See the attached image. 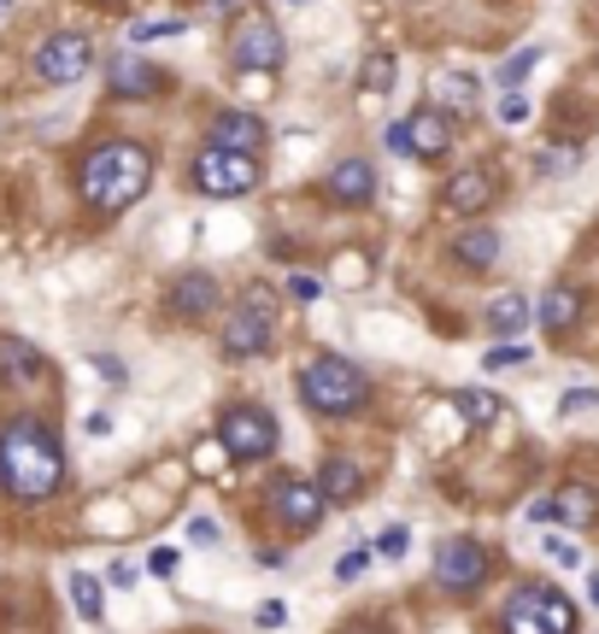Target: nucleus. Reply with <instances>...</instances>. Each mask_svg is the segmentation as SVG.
<instances>
[{
  "label": "nucleus",
  "mask_w": 599,
  "mask_h": 634,
  "mask_svg": "<svg viewBox=\"0 0 599 634\" xmlns=\"http://www.w3.org/2000/svg\"><path fill=\"white\" fill-rule=\"evenodd\" d=\"M546 558H553V564H564V570H570V564H581L576 541H546Z\"/></svg>",
  "instance_id": "c9c22d12"
},
{
  "label": "nucleus",
  "mask_w": 599,
  "mask_h": 634,
  "mask_svg": "<svg viewBox=\"0 0 599 634\" xmlns=\"http://www.w3.org/2000/svg\"><path fill=\"white\" fill-rule=\"evenodd\" d=\"M453 253H458V265L488 270L493 259H500V235H493V230H465V235L453 242Z\"/></svg>",
  "instance_id": "4be33fe9"
},
{
  "label": "nucleus",
  "mask_w": 599,
  "mask_h": 634,
  "mask_svg": "<svg viewBox=\"0 0 599 634\" xmlns=\"http://www.w3.org/2000/svg\"><path fill=\"white\" fill-rule=\"evenodd\" d=\"M95 65V42L82 36V30H59V36H47L36 47V77L54 82V89H65V82H82Z\"/></svg>",
  "instance_id": "1a4fd4ad"
},
{
  "label": "nucleus",
  "mask_w": 599,
  "mask_h": 634,
  "mask_svg": "<svg viewBox=\"0 0 599 634\" xmlns=\"http://www.w3.org/2000/svg\"><path fill=\"white\" fill-rule=\"evenodd\" d=\"M188 541H195V546H218V523L212 518H195V523H188Z\"/></svg>",
  "instance_id": "4c0bfd02"
},
{
  "label": "nucleus",
  "mask_w": 599,
  "mask_h": 634,
  "mask_svg": "<svg viewBox=\"0 0 599 634\" xmlns=\"http://www.w3.org/2000/svg\"><path fill=\"white\" fill-rule=\"evenodd\" d=\"M77 182H82V200L95 205V212H124V205H135L147 194V182H153V153L142 142H100L89 159H82L77 170Z\"/></svg>",
  "instance_id": "f03ea898"
},
{
  "label": "nucleus",
  "mask_w": 599,
  "mask_h": 634,
  "mask_svg": "<svg viewBox=\"0 0 599 634\" xmlns=\"http://www.w3.org/2000/svg\"><path fill=\"white\" fill-rule=\"evenodd\" d=\"M493 118H500L506 130H518L523 118H529V100H523L518 89H500V107H493Z\"/></svg>",
  "instance_id": "c756f323"
},
{
  "label": "nucleus",
  "mask_w": 599,
  "mask_h": 634,
  "mask_svg": "<svg viewBox=\"0 0 599 634\" xmlns=\"http://www.w3.org/2000/svg\"><path fill=\"white\" fill-rule=\"evenodd\" d=\"M500 629L506 634H576V605L553 581H523L500 605Z\"/></svg>",
  "instance_id": "20e7f679"
},
{
  "label": "nucleus",
  "mask_w": 599,
  "mask_h": 634,
  "mask_svg": "<svg viewBox=\"0 0 599 634\" xmlns=\"http://www.w3.org/2000/svg\"><path fill=\"white\" fill-rule=\"evenodd\" d=\"M553 523H564V529H594V523H599V493H594L588 482H564V488L553 493Z\"/></svg>",
  "instance_id": "a211bd4d"
},
{
  "label": "nucleus",
  "mask_w": 599,
  "mask_h": 634,
  "mask_svg": "<svg viewBox=\"0 0 599 634\" xmlns=\"http://www.w3.org/2000/svg\"><path fill=\"white\" fill-rule=\"evenodd\" d=\"M300 400L312 405L318 418H347V411H358L370 400V382H365V370H358L353 358L323 353V358H312V365L300 370Z\"/></svg>",
  "instance_id": "7ed1b4c3"
},
{
  "label": "nucleus",
  "mask_w": 599,
  "mask_h": 634,
  "mask_svg": "<svg viewBox=\"0 0 599 634\" xmlns=\"http://www.w3.org/2000/svg\"><path fill=\"white\" fill-rule=\"evenodd\" d=\"M358 482H365V470H358L353 458H323V465H318V488H323V500H353Z\"/></svg>",
  "instance_id": "412c9836"
},
{
  "label": "nucleus",
  "mask_w": 599,
  "mask_h": 634,
  "mask_svg": "<svg viewBox=\"0 0 599 634\" xmlns=\"http://www.w3.org/2000/svg\"><path fill=\"white\" fill-rule=\"evenodd\" d=\"M388 147L400 153V159H412V130H406V124H388Z\"/></svg>",
  "instance_id": "ea45409f"
},
{
  "label": "nucleus",
  "mask_w": 599,
  "mask_h": 634,
  "mask_svg": "<svg viewBox=\"0 0 599 634\" xmlns=\"http://www.w3.org/2000/svg\"><path fill=\"white\" fill-rule=\"evenodd\" d=\"M0 7H7V0H0Z\"/></svg>",
  "instance_id": "a18cd8bd"
},
{
  "label": "nucleus",
  "mask_w": 599,
  "mask_h": 634,
  "mask_svg": "<svg viewBox=\"0 0 599 634\" xmlns=\"http://www.w3.org/2000/svg\"><path fill=\"white\" fill-rule=\"evenodd\" d=\"M588 599H594V605H599V570L588 576Z\"/></svg>",
  "instance_id": "c03bdc74"
},
{
  "label": "nucleus",
  "mask_w": 599,
  "mask_h": 634,
  "mask_svg": "<svg viewBox=\"0 0 599 634\" xmlns=\"http://www.w3.org/2000/svg\"><path fill=\"white\" fill-rule=\"evenodd\" d=\"M435 100H441V112H447V107L465 112L470 100H476V77H465V71H441V77H435Z\"/></svg>",
  "instance_id": "393cba45"
},
{
  "label": "nucleus",
  "mask_w": 599,
  "mask_h": 634,
  "mask_svg": "<svg viewBox=\"0 0 599 634\" xmlns=\"http://www.w3.org/2000/svg\"><path fill=\"white\" fill-rule=\"evenodd\" d=\"M47 376V358L36 353V341L24 335H0V382L7 388H30Z\"/></svg>",
  "instance_id": "f8f14e48"
},
{
  "label": "nucleus",
  "mask_w": 599,
  "mask_h": 634,
  "mask_svg": "<svg viewBox=\"0 0 599 634\" xmlns=\"http://www.w3.org/2000/svg\"><path fill=\"white\" fill-rule=\"evenodd\" d=\"M488 323L500 335H518L523 323H529V300L523 294H493V305H488Z\"/></svg>",
  "instance_id": "b1692460"
},
{
  "label": "nucleus",
  "mask_w": 599,
  "mask_h": 634,
  "mask_svg": "<svg viewBox=\"0 0 599 634\" xmlns=\"http://www.w3.org/2000/svg\"><path fill=\"white\" fill-rule=\"evenodd\" d=\"M270 511L295 529V535H312V529L323 523V511H330V500H323L318 482H300V476H288V482L270 488Z\"/></svg>",
  "instance_id": "9b49d317"
},
{
  "label": "nucleus",
  "mask_w": 599,
  "mask_h": 634,
  "mask_svg": "<svg viewBox=\"0 0 599 634\" xmlns=\"http://www.w3.org/2000/svg\"><path fill=\"white\" fill-rule=\"evenodd\" d=\"M493 194H500V188H493V177H488V170H458V177L447 182V205H453V212H465V218L488 212V205H493Z\"/></svg>",
  "instance_id": "6ab92c4d"
},
{
  "label": "nucleus",
  "mask_w": 599,
  "mask_h": 634,
  "mask_svg": "<svg viewBox=\"0 0 599 634\" xmlns=\"http://www.w3.org/2000/svg\"><path fill=\"white\" fill-rule=\"evenodd\" d=\"M218 277L212 270H182L177 282H170V312L177 318H207V312H218Z\"/></svg>",
  "instance_id": "ddd939ff"
},
{
  "label": "nucleus",
  "mask_w": 599,
  "mask_h": 634,
  "mask_svg": "<svg viewBox=\"0 0 599 634\" xmlns=\"http://www.w3.org/2000/svg\"><path fill=\"white\" fill-rule=\"evenodd\" d=\"M376 194V170H370V159H341L335 170H330V200L335 205H365Z\"/></svg>",
  "instance_id": "dca6fc26"
},
{
  "label": "nucleus",
  "mask_w": 599,
  "mask_h": 634,
  "mask_svg": "<svg viewBox=\"0 0 599 634\" xmlns=\"http://www.w3.org/2000/svg\"><path fill=\"white\" fill-rule=\"evenodd\" d=\"M588 405H599V388H570L558 400V411H588Z\"/></svg>",
  "instance_id": "f704fd0d"
},
{
  "label": "nucleus",
  "mask_w": 599,
  "mask_h": 634,
  "mask_svg": "<svg viewBox=\"0 0 599 634\" xmlns=\"http://www.w3.org/2000/svg\"><path fill=\"white\" fill-rule=\"evenodd\" d=\"M218 441H224V453L235 465H259V458L277 453V418L259 405H230L218 418Z\"/></svg>",
  "instance_id": "423d86ee"
},
{
  "label": "nucleus",
  "mask_w": 599,
  "mask_h": 634,
  "mask_svg": "<svg viewBox=\"0 0 599 634\" xmlns=\"http://www.w3.org/2000/svg\"><path fill=\"white\" fill-rule=\"evenodd\" d=\"M376 553H382V558H406V529H388V535L376 541Z\"/></svg>",
  "instance_id": "58836bf2"
},
{
  "label": "nucleus",
  "mask_w": 599,
  "mask_h": 634,
  "mask_svg": "<svg viewBox=\"0 0 599 634\" xmlns=\"http://www.w3.org/2000/svg\"><path fill=\"white\" fill-rule=\"evenodd\" d=\"M270 335H277L270 288H247V294L235 300V312L224 318V353L230 358H259V353H270Z\"/></svg>",
  "instance_id": "39448f33"
},
{
  "label": "nucleus",
  "mask_w": 599,
  "mask_h": 634,
  "mask_svg": "<svg viewBox=\"0 0 599 634\" xmlns=\"http://www.w3.org/2000/svg\"><path fill=\"white\" fill-rule=\"evenodd\" d=\"M564 170H576V147L570 142H558V147L541 153V177H564Z\"/></svg>",
  "instance_id": "7c9ffc66"
},
{
  "label": "nucleus",
  "mask_w": 599,
  "mask_h": 634,
  "mask_svg": "<svg viewBox=\"0 0 599 634\" xmlns=\"http://www.w3.org/2000/svg\"><path fill=\"white\" fill-rule=\"evenodd\" d=\"M253 623H259V629H282L288 623V605H282V599H265V605L253 611Z\"/></svg>",
  "instance_id": "473e14b6"
},
{
  "label": "nucleus",
  "mask_w": 599,
  "mask_h": 634,
  "mask_svg": "<svg viewBox=\"0 0 599 634\" xmlns=\"http://www.w3.org/2000/svg\"><path fill=\"white\" fill-rule=\"evenodd\" d=\"M282 30L265 19V12H253V19L235 24V36H230V65L235 71H277L282 65Z\"/></svg>",
  "instance_id": "9d476101"
},
{
  "label": "nucleus",
  "mask_w": 599,
  "mask_h": 634,
  "mask_svg": "<svg viewBox=\"0 0 599 634\" xmlns=\"http://www.w3.org/2000/svg\"><path fill=\"white\" fill-rule=\"evenodd\" d=\"M107 576H112V588H135V564H124V558H118Z\"/></svg>",
  "instance_id": "79ce46f5"
},
{
  "label": "nucleus",
  "mask_w": 599,
  "mask_h": 634,
  "mask_svg": "<svg viewBox=\"0 0 599 634\" xmlns=\"http://www.w3.org/2000/svg\"><path fill=\"white\" fill-rule=\"evenodd\" d=\"M488 576H493V558L482 553V541L458 535V541H441L435 546V581L447 593H476Z\"/></svg>",
  "instance_id": "6e6552de"
},
{
  "label": "nucleus",
  "mask_w": 599,
  "mask_h": 634,
  "mask_svg": "<svg viewBox=\"0 0 599 634\" xmlns=\"http://www.w3.org/2000/svg\"><path fill=\"white\" fill-rule=\"evenodd\" d=\"M288 294H295V300H306V305H312V300L323 294V282H318V277H288Z\"/></svg>",
  "instance_id": "e433bc0d"
},
{
  "label": "nucleus",
  "mask_w": 599,
  "mask_h": 634,
  "mask_svg": "<svg viewBox=\"0 0 599 634\" xmlns=\"http://www.w3.org/2000/svg\"><path fill=\"white\" fill-rule=\"evenodd\" d=\"M107 82H112V94H130V100H147V94H165V77L153 71L147 59H107Z\"/></svg>",
  "instance_id": "2eb2a0df"
},
{
  "label": "nucleus",
  "mask_w": 599,
  "mask_h": 634,
  "mask_svg": "<svg viewBox=\"0 0 599 634\" xmlns=\"http://www.w3.org/2000/svg\"><path fill=\"white\" fill-rule=\"evenodd\" d=\"M358 89L388 94V89H393V54H370V59H365V71H358Z\"/></svg>",
  "instance_id": "cd10ccee"
},
{
  "label": "nucleus",
  "mask_w": 599,
  "mask_h": 634,
  "mask_svg": "<svg viewBox=\"0 0 599 634\" xmlns=\"http://www.w3.org/2000/svg\"><path fill=\"white\" fill-rule=\"evenodd\" d=\"M59 482H65L59 435L42 418H12L0 430V493L36 505V500H54Z\"/></svg>",
  "instance_id": "f257e3e1"
},
{
  "label": "nucleus",
  "mask_w": 599,
  "mask_h": 634,
  "mask_svg": "<svg viewBox=\"0 0 599 634\" xmlns=\"http://www.w3.org/2000/svg\"><path fill=\"white\" fill-rule=\"evenodd\" d=\"M535 65H541V47H518V54H511L500 71H493V82H500V89H518V82L535 71Z\"/></svg>",
  "instance_id": "bb28decb"
},
{
  "label": "nucleus",
  "mask_w": 599,
  "mask_h": 634,
  "mask_svg": "<svg viewBox=\"0 0 599 634\" xmlns=\"http://www.w3.org/2000/svg\"><path fill=\"white\" fill-rule=\"evenodd\" d=\"M370 564H376V553H370V546H353V553L335 564V581H358V576L370 570Z\"/></svg>",
  "instance_id": "2f4dec72"
},
{
  "label": "nucleus",
  "mask_w": 599,
  "mask_h": 634,
  "mask_svg": "<svg viewBox=\"0 0 599 634\" xmlns=\"http://www.w3.org/2000/svg\"><path fill=\"white\" fill-rule=\"evenodd\" d=\"M341 634H382V629H376V623H347Z\"/></svg>",
  "instance_id": "37998d69"
},
{
  "label": "nucleus",
  "mask_w": 599,
  "mask_h": 634,
  "mask_svg": "<svg viewBox=\"0 0 599 634\" xmlns=\"http://www.w3.org/2000/svg\"><path fill=\"white\" fill-rule=\"evenodd\" d=\"M265 118H253V112H235V107H224L212 118V147H242V153H259L265 147Z\"/></svg>",
  "instance_id": "4468645a"
},
{
  "label": "nucleus",
  "mask_w": 599,
  "mask_h": 634,
  "mask_svg": "<svg viewBox=\"0 0 599 634\" xmlns=\"http://www.w3.org/2000/svg\"><path fill=\"white\" fill-rule=\"evenodd\" d=\"M576 318H581V294H576V288H553V294L541 300V312H535V323L546 335H570Z\"/></svg>",
  "instance_id": "aec40b11"
},
{
  "label": "nucleus",
  "mask_w": 599,
  "mask_h": 634,
  "mask_svg": "<svg viewBox=\"0 0 599 634\" xmlns=\"http://www.w3.org/2000/svg\"><path fill=\"white\" fill-rule=\"evenodd\" d=\"M71 605L89 616V623H100V611H107V593H100V576H89V570H77L71 576Z\"/></svg>",
  "instance_id": "a878e982"
},
{
  "label": "nucleus",
  "mask_w": 599,
  "mask_h": 634,
  "mask_svg": "<svg viewBox=\"0 0 599 634\" xmlns=\"http://www.w3.org/2000/svg\"><path fill=\"white\" fill-rule=\"evenodd\" d=\"M523 358H529L523 347H488L482 365H488V370H506V365H523Z\"/></svg>",
  "instance_id": "72a5a7b5"
},
{
  "label": "nucleus",
  "mask_w": 599,
  "mask_h": 634,
  "mask_svg": "<svg viewBox=\"0 0 599 634\" xmlns=\"http://www.w3.org/2000/svg\"><path fill=\"white\" fill-rule=\"evenodd\" d=\"M165 36H182V19H135L130 24V42H165Z\"/></svg>",
  "instance_id": "c85d7f7f"
},
{
  "label": "nucleus",
  "mask_w": 599,
  "mask_h": 634,
  "mask_svg": "<svg viewBox=\"0 0 599 634\" xmlns=\"http://www.w3.org/2000/svg\"><path fill=\"white\" fill-rule=\"evenodd\" d=\"M412 153L418 159H447V147H453V124H447V112L441 107H423V112H412Z\"/></svg>",
  "instance_id": "f3484780"
},
{
  "label": "nucleus",
  "mask_w": 599,
  "mask_h": 634,
  "mask_svg": "<svg viewBox=\"0 0 599 634\" xmlns=\"http://www.w3.org/2000/svg\"><path fill=\"white\" fill-rule=\"evenodd\" d=\"M195 188L212 200H235V194H247V188H259V159L242 147H207L195 159Z\"/></svg>",
  "instance_id": "0eeeda50"
},
{
  "label": "nucleus",
  "mask_w": 599,
  "mask_h": 634,
  "mask_svg": "<svg viewBox=\"0 0 599 634\" xmlns=\"http://www.w3.org/2000/svg\"><path fill=\"white\" fill-rule=\"evenodd\" d=\"M453 411H458L465 423H476V430H482V423L500 418V400H493L488 388H458V393H453Z\"/></svg>",
  "instance_id": "5701e85b"
},
{
  "label": "nucleus",
  "mask_w": 599,
  "mask_h": 634,
  "mask_svg": "<svg viewBox=\"0 0 599 634\" xmlns=\"http://www.w3.org/2000/svg\"><path fill=\"white\" fill-rule=\"evenodd\" d=\"M147 570H153V576H170V570H177V553H170V546H153Z\"/></svg>",
  "instance_id": "a19ab883"
}]
</instances>
